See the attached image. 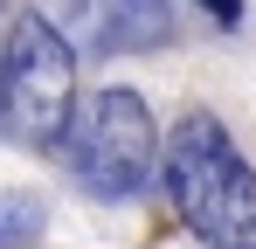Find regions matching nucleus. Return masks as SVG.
Here are the masks:
<instances>
[{
	"instance_id": "6",
	"label": "nucleus",
	"mask_w": 256,
	"mask_h": 249,
	"mask_svg": "<svg viewBox=\"0 0 256 249\" xmlns=\"http://www.w3.org/2000/svg\"><path fill=\"white\" fill-rule=\"evenodd\" d=\"M201 7H208V21H222V28L242 21V0H201Z\"/></svg>"
},
{
	"instance_id": "5",
	"label": "nucleus",
	"mask_w": 256,
	"mask_h": 249,
	"mask_svg": "<svg viewBox=\"0 0 256 249\" xmlns=\"http://www.w3.org/2000/svg\"><path fill=\"white\" fill-rule=\"evenodd\" d=\"M42 222H48L42 194H0V249L35 242V236H42Z\"/></svg>"
},
{
	"instance_id": "2",
	"label": "nucleus",
	"mask_w": 256,
	"mask_h": 249,
	"mask_svg": "<svg viewBox=\"0 0 256 249\" xmlns=\"http://www.w3.org/2000/svg\"><path fill=\"white\" fill-rule=\"evenodd\" d=\"M62 160L76 173V187L97 194V201H132L152 187L160 173V124L146 111V97L111 83L97 97H76V111L62 124Z\"/></svg>"
},
{
	"instance_id": "7",
	"label": "nucleus",
	"mask_w": 256,
	"mask_h": 249,
	"mask_svg": "<svg viewBox=\"0 0 256 249\" xmlns=\"http://www.w3.org/2000/svg\"><path fill=\"white\" fill-rule=\"evenodd\" d=\"M0 7H7V0H0Z\"/></svg>"
},
{
	"instance_id": "1",
	"label": "nucleus",
	"mask_w": 256,
	"mask_h": 249,
	"mask_svg": "<svg viewBox=\"0 0 256 249\" xmlns=\"http://www.w3.org/2000/svg\"><path fill=\"white\" fill-rule=\"evenodd\" d=\"M173 214L201 249H256V166L214 111H180L160 146Z\"/></svg>"
},
{
	"instance_id": "4",
	"label": "nucleus",
	"mask_w": 256,
	"mask_h": 249,
	"mask_svg": "<svg viewBox=\"0 0 256 249\" xmlns=\"http://www.w3.org/2000/svg\"><path fill=\"white\" fill-rule=\"evenodd\" d=\"M166 42H173V0H97L104 56H152Z\"/></svg>"
},
{
	"instance_id": "3",
	"label": "nucleus",
	"mask_w": 256,
	"mask_h": 249,
	"mask_svg": "<svg viewBox=\"0 0 256 249\" xmlns=\"http://www.w3.org/2000/svg\"><path fill=\"white\" fill-rule=\"evenodd\" d=\"M76 111V56L48 14H21L0 48V124L28 146H56Z\"/></svg>"
}]
</instances>
